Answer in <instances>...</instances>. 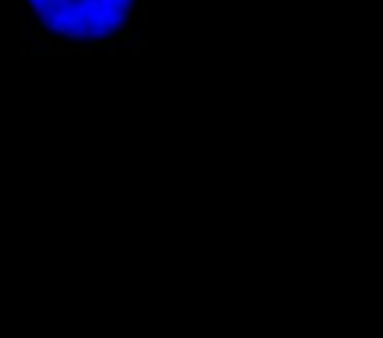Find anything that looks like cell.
I'll list each match as a JSON object with an SVG mask.
<instances>
[{
  "label": "cell",
  "mask_w": 383,
  "mask_h": 338,
  "mask_svg": "<svg viewBox=\"0 0 383 338\" xmlns=\"http://www.w3.org/2000/svg\"><path fill=\"white\" fill-rule=\"evenodd\" d=\"M134 24H136V21H129L126 26H121L113 40H116V42H129V40L134 37Z\"/></svg>",
  "instance_id": "1"
},
{
  "label": "cell",
  "mask_w": 383,
  "mask_h": 338,
  "mask_svg": "<svg viewBox=\"0 0 383 338\" xmlns=\"http://www.w3.org/2000/svg\"><path fill=\"white\" fill-rule=\"evenodd\" d=\"M45 53H48V50H45V45H32V48H29V55H45Z\"/></svg>",
  "instance_id": "2"
}]
</instances>
